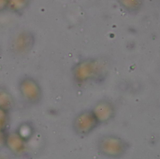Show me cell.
<instances>
[{"mask_svg": "<svg viewBox=\"0 0 160 159\" xmlns=\"http://www.w3.org/2000/svg\"><path fill=\"white\" fill-rule=\"evenodd\" d=\"M8 0H0V12L7 9Z\"/></svg>", "mask_w": 160, "mask_h": 159, "instance_id": "cell-3", "label": "cell"}, {"mask_svg": "<svg viewBox=\"0 0 160 159\" xmlns=\"http://www.w3.org/2000/svg\"><path fill=\"white\" fill-rule=\"evenodd\" d=\"M31 0H8L7 9L15 13H21L29 6Z\"/></svg>", "mask_w": 160, "mask_h": 159, "instance_id": "cell-2", "label": "cell"}, {"mask_svg": "<svg viewBox=\"0 0 160 159\" xmlns=\"http://www.w3.org/2000/svg\"><path fill=\"white\" fill-rule=\"evenodd\" d=\"M34 38L30 32H25L20 33L16 38L13 44L16 49L19 50H28L33 45Z\"/></svg>", "mask_w": 160, "mask_h": 159, "instance_id": "cell-1", "label": "cell"}]
</instances>
